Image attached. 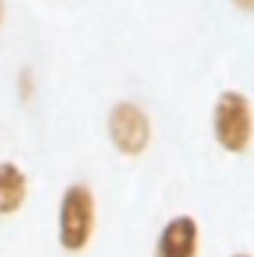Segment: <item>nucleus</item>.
Instances as JSON below:
<instances>
[{"label":"nucleus","mask_w":254,"mask_h":257,"mask_svg":"<svg viewBox=\"0 0 254 257\" xmlns=\"http://www.w3.org/2000/svg\"><path fill=\"white\" fill-rule=\"evenodd\" d=\"M96 233V194L84 183H72L60 194L57 206V242L66 254H81L90 248Z\"/></svg>","instance_id":"f257e3e1"},{"label":"nucleus","mask_w":254,"mask_h":257,"mask_svg":"<svg viewBox=\"0 0 254 257\" xmlns=\"http://www.w3.org/2000/svg\"><path fill=\"white\" fill-rule=\"evenodd\" d=\"M212 135L218 147L230 156H242L251 147L254 120H251V102L239 90H224L215 99L212 108Z\"/></svg>","instance_id":"f03ea898"},{"label":"nucleus","mask_w":254,"mask_h":257,"mask_svg":"<svg viewBox=\"0 0 254 257\" xmlns=\"http://www.w3.org/2000/svg\"><path fill=\"white\" fill-rule=\"evenodd\" d=\"M108 138L114 144V150L126 159H138L147 153L150 141H153V123L150 114L138 105V102H117L108 114Z\"/></svg>","instance_id":"7ed1b4c3"},{"label":"nucleus","mask_w":254,"mask_h":257,"mask_svg":"<svg viewBox=\"0 0 254 257\" xmlns=\"http://www.w3.org/2000/svg\"><path fill=\"white\" fill-rule=\"evenodd\" d=\"M200 251V224L189 212H180L165 221L156 236L153 257H197Z\"/></svg>","instance_id":"20e7f679"},{"label":"nucleus","mask_w":254,"mask_h":257,"mask_svg":"<svg viewBox=\"0 0 254 257\" xmlns=\"http://www.w3.org/2000/svg\"><path fill=\"white\" fill-rule=\"evenodd\" d=\"M27 192H30V183L24 168L15 162H0V215L9 218L21 212L27 203Z\"/></svg>","instance_id":"39448f33"},{"label":"nucleus","mask_w":254,"mask_h":257,"mask_svg":"<svg viewBox=\"0 0 254 257\" xmlns=\"http://www.w3.org/2000/svg\"><path fill=\"white\" fill-rule=\"evenodd\" d=\"M18 93H21V102H30L33 99V75L24 69L21 72V81H18Z\"/></svg>","instance_id":"423d86ee"},{"label":"nucleus","mask_w":254,"mask_h":257,"mask_svg":"<svg viewBox=\"0 0 254 257\" xmlns=\"http://www.w3.org/2000/svg\"><path fill=\"white\" fill-rule=\"evenodd\" d=\"M239 9H245V12H251V6H254V0H233Z\"/></svg>","instance_id":"0eeeda50"},{"label":"nucleus","mask_w":254,"mask_h":257,"mask_svg":"<svg viewBox=\"0 0 254 257\" xmlns=\"http://www.w3.org/2000/svg\"><path fill=\"white\" fill-rule=\"evenodd\" d=\"M3 18H6V6H3V0H0V24H3Z\"/></svg>","instance_id":"6e6552de"},{"label":"nucleus","mask_w":254,"mask_h":257,"mask_svg":"<svg viewBox=\"0 0 254 257\" xmlns=\"http://www.w3.org/2000/svg\"><path fill=\"white\" fill-rule=\"evenodd\" d=\"M230 257H251V254H230Z\"/></svg>","instance_id":"1a4fd4ad"}]
</instances>
